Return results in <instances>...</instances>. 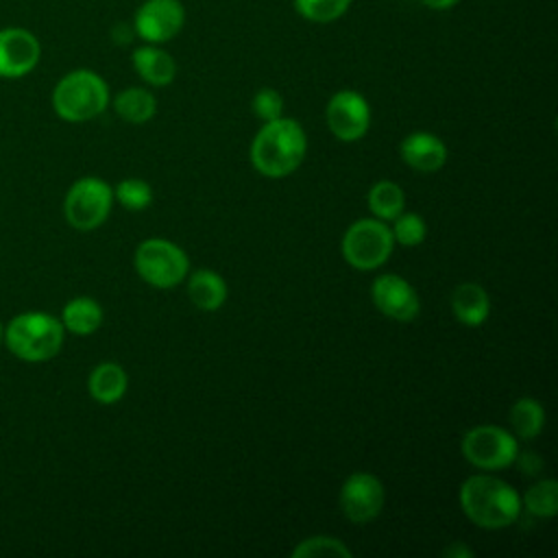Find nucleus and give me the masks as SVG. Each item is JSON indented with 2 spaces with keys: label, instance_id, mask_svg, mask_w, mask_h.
Instances as JSON below:
<instances>
[{
  "label": "nucleus",
  "instance_id": "nucleus-1",
  "mask_svg": "<svg viewBox=\"0 0 558 558\" xmlns=\"http://www.w3.org/2000/svg\"><path fill=\"white\" fill-rule=\"evenodd\" d=\"M307 150V137L301 124L292 118H277L264 122L251 142L253 168L268 179H283L292 174Z\"/></svg>",
  "mask_w": 558,
  "mask_h": 558
},
{
  "label": "nucleus",
  "instance_id": "nucleus-2",
  "mask_svg": "<svg viewBox=\"0 0 558 558\" xmlns=\"http://www.w3.org/2000/svg\"><path fill=\"white\" fill-rule=\"evenodd\" d=\"M460 506L471 523L482 530H501L521 514V495L504 480L477 473L462 482Z\"/></svg>",
  "mask_w": 558,
  "mask_h": 558
},
{
  "label": "nucleus",
  "instance_id": "nucleus-3",
  "mask_svg": "<svg viewBox=\"0 0 558 558\" xmlns=\"http://www.w3.org/2000/svg\"><path fill=\"white\" fill-rule=\"evenodd\" d=\"M65 329L61 320L48 312L15 314L4 327L2 342L24 362H46L63 347Z\"/></svg>",
  "mask_w": 558,
  "mask_h": 558
},
{
  "label": "nucleus",
  "instance_id": "nucleus-4",
  "mask_svg": "<svg viewBox=\"0 0 558 558\" xmlns=\"http://www.w3.org/2000/svg\"><path fill=\"white\" fill-rule=\"evenodd\" d=\"M109 105L105 78L92 70L68 72L52 89V109L65 122H87Z\"/></svg>",
  "mask_w": 558,
  "mask_h": 558
},
{
  "label": "nucleus",
  "instance_id": "nucleus-5",
  "mask_svg": "<svg viewBox=\"0 0 558 558\" xmlns=\"http://www.w3.org/2000/svg\"><path fill=\"white\" fill-rule=\"evenodd\" d=\"M395 238L386 220L360 218L342 235L340 248L349 266L357 270L379 268L392 253Z\"/></svg>",
  "mask_w": 558,
  "mask_h": 558
},
{
  "label": "nucleus",
  "instance_id": "nucleus-6",
  "mask_svg": "<svg viewBox=\"0 0 558 558\" xmlns=\"http://www.w3.org/2000/svg\"><path fill=\"white\" fill-rule=\"evenodd\" d=\"M137 275L153 288H172L187 275L190 262L181 246L163 238H148L135 248Z\"/></svg>",
  "mask_w": 558,
  "mask_h": 558
},
{
  "label": "nucleus",
  "instance_id": "nucleus-7",
  "mask_svg": "<svg viewBox=\"0 0 558 558\" xmlns=\"http://www.w3.org/2000/svg\"><path fill=\"white\" fill-rule=\"evenodd\" d=\"M113 203V190L107 181L98 177H81L76 179L63 201V214L72 229L76 231H94L98 229Z\"/></svg>",
  "mask_w": 558,
  "mask_h": 558
},
{
  "label": "nucleus",
  "instance_id": "nucleus-8",
  "mask_svg": "<svg viewBox=\"0 0 558 558\" xmlns=\"http://www.w3.org/2000/svg\"><path fill=\"white\" fill-rule=\"evenodd\" d=\"M462 456L482 471H499L514 464L519 440L499 425L471 427L462 438Z\"/></svg>",
  "mask_w": 558,
  "mask_h": 558
},
{
  "label": "nucleus",
  "instance_id": "nucleus-9",
  "mask_svg": "<svg viewBox=\"0 0 558 558\" xmlns=\"http://www.w3.org/2000/svg\"><path fill=\"white\" fill-rule=\"evenodd\" d=\"M325 120L340 142H357L371 126V107L360 92L340 89L329 98Z\"/></svg>",
  "mask_w": 558,
  "mask_h": 558
},
{
  "label": "nucleus",
  "instance_id": "nucleus-10",
  "mask_svg": "<svg viewBox=\"0 0 558 558\" xmlns=\"http://www.w3.org/2000/svg\"><path fill=\"white\" fill-rule=\"evenodd\" d=\"M384 484L377 475L366 471L351 473L340 488V508L351 523H368L384 508Z\"/></svg>",
  "mask_w": 558,
  "mask_h": 558
},
{
  "label": "nucleus",
  "instance_id": "nucleus-11",
  "mask_svg": "<svg viewBox=\"0 0 558 558\" xmlns=\"http://www.w3.org/2000/svg\"><path fill=\"white\" fill-rule=\"evenodd\" d=\"M185 22V9L179 0H146L133 17L135 35L146 44L170 41Z\"/></svg>",
  "mask_w": 558,
  "mask_h": 558
},
{
  "label": "nucleus",
  "instance_id": "nucleus-12",
  "mask_svg": "<svg viewBox=\"0 0 558 558\" xmlns=\"http://www.w3.org/2000/svg\"><path fill=\"white\" fill-rule=\"evenodd\" d=\"M41 57V46L37 37L20 26H9L0 31V76L22 78L26 76Z\"/></svg>",
  "mask_w": 558,
  "mask_h": 558
},
{
  "label": "nucleus",
  "instance_id": "nucleus-13",
  "mask_svg": "<svg viewBox=\"0 0 558 558\" xmlns=\"http://www.w3.org/2000/svg\"><path fill=\"white\" fill-rule=\"evenodd\" d=\"M371 296H373L375 307L384 316H388L392 320H399V323L412 320L421 310L416 290L403 277L392 275V272L379 275L373 281Z\"/></svg>",
  "mask_w": 558,
  "mask_h": 558
},
{
  "label": "nucleus",
  "instance_id": "nucleus-14",
  "mask_svg": "<svg viewBox=\"0 0 558 558\" xmlns=\"http://www.w3.org/2000/svg\"><path fill=\"white\" fill-rule=\"evenodd\" d=\"M399 155L416 172H436L447 161V146L434 133L416 131L401 142Z\"/></svg>",
  "mask_w": 558,
  "mask_h": 558
},
{
  "label": "nucleus",
  "instance_id": "nucleus-15",
  "mask_svg": "<svg viewBox=\"0 0 558 558\" xmlns=\"http://www.w3.org/2000/svg\"><path fill=\"white\" fill-rule=\"evenodd\" d=\"M131 61L140 78H144L148 85L166 87L177 76V63L172 54L159 48L157 44H146L135 48L131 54Z\"/></svg>",
  "mask_w": 558,
  "mask_h": 558
},
{
  "label": "nucleus",
  "instance_id": "nucleus-16",
  "mask_svg": "<svg viewBox=\"0 0 558 558\" xmlns=\"http://www.w3.org/2000/svg\"><path fill=\"white\" fill-rule=\"evenodd\" d=\"M451 312L466 327H480L490 314L488 292L473 281L456 286L451 292Z\"/></svg>",
  "mask_w": 558,
  "mask_h": 558
},
{
  "label": "nucleus",
  "instance_id": "nucleus-17",
  "mask_svg": "<svg viewBox=\"0 0 558 558\" xmlns=\"http://www.w3.org/2000/svg\"><path fill=\"white\" fill-rule=\"evenodd\" d=\"M126 386L129 377L118 362H100L98 366H94L87 379V390L92 399L102 405L118 403L124 397Z\"/></svg>",
  "mask_w": 558,
  "mask_h": 558
},
{
  "label": "nucleus",
  "instance_id": "nucleus-18",
  "mask_svg": "<svg viewBox=\"0 0 558 558\" xmlns=\"http://www.w3.org/2000/svg\"><path fill=\"white\" fill-rule=\"evenodd\" d=\"M61 325L74 336H89L102 325V307L92 296H74L63 305Z\"/></svg>",
  "mask_w": 558,
  "mask_h": 558
},
{
  "label": "nucleus",
  "instance_id": "nucleus-19",
  "mask_svg": "<svg viewBox=\"0 0 558 558\" xmlns=\"http://www.w3.org/2000/svg\"><path fill=\"white\" fill-rule=\"evenodd\" d=\"M187 294L198 310L214 312L222 307V303L227 301V283L218 272L209 268H201V270H194L192 277L187 279Z\"/></svg>",
  "mask_w": 558,
  "mask_h": 558
},
{
  "label": "nucleus",
  "instance_id": "nucleus-20",
  "mask_svg": "<svg viewBox=\"0 0 558 558\" xmlns=\"http://www.w3.org/2000/svg\"><path fill=\"white\" fill-rule=\"evenodd\" d=\"M113 109L122 120L131 124H144L155 116L157 100L144 87H126L113 98Z\"/></svg>",
  "mask_w": 558,
  "mask_h": 558
},
{
  "label": "nucleus",
  "instance_id": "nucleus-21",
  "mask_svg": "<svg viewBox=\"0 0 558 558\" xmlns=\"http://www.w3.org/2000/svg\"><path fill=\"white\" fill-rule=\"evenodd\" d=\"M510 425L517 438L532 440L545 427V410L532 397H521L510 408Z\"/></svg>",
  "mask_w": 558,
  "mask_h": 558
},
{
  "label": "nucleus",
  "instance_id": "nucleus-22",
  "mask_svg": "<svg viewBox=\"0 0 558 558\" xmlns=\"http://www.w3.org/2000/svg\"><path fill=\"white\" fill-rule=\"evenodd\" d=\"M368 207L375 218L395 220L405 207L403 190L395 181H377L368 192Z\"/></svg>",
  "mask_w": 558,
  "mask_h": 558
},
{
  "label": "nucleus",
  "instance_id": "nucleus-23",
  "mask_svg": "<svg viewBox=\"0 0 558 558\" xmlns=\"http://www.w3.org/2000/svg\"><path fill=\"white\" fill-rule=\"evenodd\" d=\"M521 506L534 514V517H541V519H549L558 512V484L556 480H541L536 484H532L523 499H521Z\"/></svg>",
  "mask_w": 558,
  "mask_h": 558
},
{
  "label": "nucleus",
  "instance_id": "nucleus-24",
  "mask_svg": "<svg viewBox=\"0 0 558 558\" xmlns=\"http://www.w3.org/2000/svg\"><path fill=\"white\" fill-rule=\"evenodd\" d=\"M349 7L351 0H294L296 13L314 24H329L342 17Z\"/></svg>",
  "mask_w": 558,
  "mask_h": 558
},
{
  "label": "nucleus",
  "instance_id": "nucleus-25",
  "mask_svg": "<svg viewBox=\"0 0 558 558\" xmlns=\"http://www.w3.org/2000/svg\"><path fill=\"white\" fill-rule=\"evenodd\" d=\"M292 556L294 558H327V556L351 558L353 551L336 536H310L292 549Z\"/></svg>",
  "mask_w": 558,
  "mask_h": 558
},
{
  "label": "nucleus",
  "instance_id": "nucleus-26",
  "mask_svg": "<svg viewBox=\"0 0 558 558\" xmlns=\"http://www.w3.org/2000/svg\"><path fill=\"white\" fill-rule=\"evenodd\" d=\"M113 198L131 211H142L153 203V190L142 179H122L113 190Z\"/></svg>",
  "mask_w": 558,
  "mask_h": 558
},
{
  "label": "nucleus",
  "instance_id": "nucleus-27",
  "mask_svg": "<svg viewBox=\"0 0 558 558\" xmlns=\"http://www.w3.org/2000/svg\"><path fill=\"white\" fill-rule=\"evenodd\" d=\"M392 222H395L390 227L392 238H395V242H399L403 246H418L425 240V235H427L425 220L418 214L401 211Z\"/></svg>",
  "mask_w": 558,
  "mask_h": 558
},
{
  "label": "nucleus",
  "instance_id": "nucleus-28",
  "mask_svg": "<svg viewBox=\"0 0 558 558\" xmlns=\"http://www.w3.org/2000/svg\"><path fill=\"white\" fill-rule=\"evenodd\" d=\"M251 107H253V113L264 122H270L283 116V98L272 87H262L259 92H255Z\"/></svg>",
  "mask_w": 558,
  "mask_h": 558
},
{
  "label": "nucleus",
  "instance_id": "nucleus-29",
  "mask_svg": "<svg viewBox=\"0 0 558 558\" xmlns=\"http://www.w3.org/2000/svg\"><path fill=\"white\" fill-rule=\"evenodd\" d=\"M514 462L519 464L521 473H525V475H536L543 469V460L534 451H523V453L517 451Z\"/></svg>",
  "mask_w": 558,
  "mask_h": 558
},
{
  "label": "nucleus",
  "instance_id": "nucleus-30",
  "mask_svg": "<svg viewBox=\"0 0 558 558\" xmlns=\"http://www.w3.org/2000/svg\"><path fill=\"white\" fill-rule=\"evenodd\" d=\"M111 37H113V41H116L118 46H126V44H131V41H133V37H135V28H133V24H124V22H120V24H116V26H113Z\"/></svg>",
  "mask_w": 558,
  "mask_h": 558
},
{
  "label": "nucleus",
  "instance_id": "nucleus-31",
  "mask_svg": "<svg viewBox=\"0 0 558 558\" xmlns=\"http://www.w3.org/2000/svg\"><path fill=\"white\" fill-rule=\"evenodd\" d=\"M442 554H445V556H453V558H471V556H473V549H471V547H464L462 543H453V545H449Z\"/></svg>",
  "mask_w": 558,
  "mask_h": 558
},
{
  "label": "nucleus",
  "instance_id": "nucleus-32",
  "mask_svg": "<svg viewBox=\"0 0 558 558\" xmlns=\"http://www.w3.org/2000/svg\"><path fill=\"white\" fill-rule=\"evenodd\" d=\"M427 9H434V11H447L451 7L458 4V0H421Z\"/></svg>",
  "mask_w": 558,
  "mask_h": 558
},
{
  "label": "nucleus",
  "instance_id": "nucleus-33",
  "mask_svg": "<svg viewBox=\"0 0 558 558\" xmlns=\"http://www.w3.org/2000/svg\"><path fill=\"white\" fill-rule=\"evenodd\" d=\"M2 333H4V327H2V323H0V344H2Z\"/></svg>",
  "mask_w": 558,
  "mask_h": 558
}]
</instances>
